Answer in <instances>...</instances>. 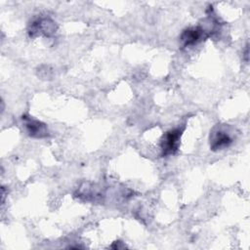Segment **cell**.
I'll return each mask as SVG.
<instances>
[{
  "label": "cell",
  "mask_w": 250,
  "mask_h": 250,
  "mask_svg": "<svg viewBox=\"0 0 250 250\" xmlns=\"http://www.w3.org/2000/svg\"><path fill=\"white\" fill-rule=\"evenodd\" d=\"M184 131L183 128H175L168 132H166L160 142V148H161V156H168L171 154L176 153L179 148L180 139L182 133Z\"/></svg>",
  "instance_id": "obj_2"
},
{
  "label": "cell",
  "mask_w": 250,
  "mask_h": 250,
  "mask_svg": "<svg viewBox=\"0 0 250 250\" xmlns=\"http://www.w3.org/2000/svg\"><path fill=\"white\" fill-rule=\"evenodd\" d=\"M245 60L246 62L248 61V46H246V49H245Z\"/></svg>",
  "instance_id": "obj_7"
},
{
  "label": "cell",
  "mask_w": 250,
  "mask_h": 250,
  "mask_svg": "<svg viewBox=\"0 0 250 250\" xmlns=\"http://www.w3.org/2000/svg\"><path fill=\"white\" fill-rule=\"evenodd\" d=\"M103 195L104 193L102 192L101 188L92 183L82 184L76 192V196H78L79 198L92 202L101 201Z\"/></svg>",
  "instance_id": "obj_6"
},
{
  "label": "cell",
  "mask_w": 250,
  "mask_h": 250,
  "mask_svg": "<svg viewBox=\"0 0 250 250\" xmlns=\"http://www.w3.org/2000/svg\"><path fill=\"white\" fill-rule=\"evenodd\" d=\"M22 122L25 128V131L30 137L36 138V139H43L49 136V130L45 123L39 120L33 119L32 117L27 115L22 116Z\"/></svg>",
  "instance_id": "obj_5"
},
{
  "label": "cell",
  "mask_w": 250,
  "mask_h": 250,
  "mask_svg": "<svg viewBox=\"0 0 250 250\" xmlns=\"http://www.w3.org/2000/svg\"><path fill=\"white\" fill-rule=\"evenodd\" d=\"M56 22L50 18H37L33 20L28 26V33L30 37L44 35L46 37L53 36L57 31Z\"/></svg>",
  "instance_id": "obj_1"
},
{
  "label": "cell",
  "mask_w": 250,
  "mask_h": 250,
  "mask_svg": "<svg viewBox=\"0 0 250 250\" xmlns=\"http://www.w3.org/2000/svg\"><path fill=\"white\" fill-rule=\"evenodd\" d=\"M209 142L210 148L214 151H218L229 146L233 142V139L231 135L226 130V127L216 126L211 131Z\"/></svg>",
  "instance_id": "obj_3"
},
{
  "label": "cell",
  "mask_w": 250,
  "mask_h": 250,
  "mask_svg": "<svg viewBox=\"0 0 250 250\" xmlns=\"http://www.w3.org/2000/svg\"><path fill=\"white\" fill-rule=\"evenodd\" d=\"M206 37H208L207 31H205L201 26H193L188 27L182 32L180 42L184 48H188L198 44Z\"/></svg>",
  "instance_id": "obj_4"
}]
</instances>
